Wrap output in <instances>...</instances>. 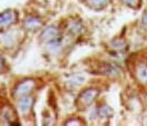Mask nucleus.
Wrapping results in <instances>:
<instances>
[{
	"label": "nucleus",
	"mask_w": 147,
	"mask_h": 126,
	"mask_svg": "<svg viewBox=\"0 0 147 126\" xmlns=\"http://www.w3.org/2000/svg\"><path fill=\"white\" fill-rule=\"evenodd\" d=\"M58 32L54 28H48V29L45 30L41 34V38L43 40H48L49 41L50 39H54L57 35Z\"/></svg>",
	"instance_id": "6"
},
{
	"label": "nucleus",
	"mask_w": 147,
	"mask_h": 126,
	"mask_svg": "<svg viewBox=\"0 0 147 126\" xmlns=\"http://www.w3.org/2000/svg\"><path fill=\"white\" fill-rule=\"evenodd\" d=\"M35 86V82L32 80H27L22 82L15 88L14 95L15 98H22L28 95Z\"/></svg>",
	"instance_id": "2"
},
{
	"label": "nucleus",
	"mask_w": 147,
	"mask_h": 126,
	"mask_svg": "<svg viewBox=\"0 0 147 126\" xmlns=\"http://www.w3.org/2000/svg\"><path fill=\"white\" fill-rule=\"evenodd\" d=\"M138 78L144 82H147V65L145 63H140L136 66V70Z\"/></svg>",
	"instance_id": "5"
},
{
	"label": "nucleus",
	"mask_w": 147,
	"mask_h": 126,
	"mask_svg": "<svg viewBox=\"0 0 147 126\" xmlns=\"http://www.w3.org/2000/svg\"><path fill=\"white\" fill-rule=\"evenodd\" d=\"M128 6L132 8H138L140 5V0H123Z\"/></svg>",
	"instance_id": "8"
},
{
	"label": "nucleus",
	"mask_w": 147,
	"mask_h": 126,
	"mask_svg": "<svg viewBox=\"0 0 147 126\" xmlns=\"http://www.w3.org/2000/svg\"><path fill=\"white\" fill-rule=\"evenodd\" d=\"M89 1H91L92 3H95V4H100V3H102V1H105V0H89Z\"/></svg>",
	"instance_id": "9"
},
{
	"label": "nucleus",
	"mask_w": 147,
	"mask_h": 126,
	"mask_svg": "<svg viewBox=\"0 0 147 126\" xmlns=\"http://www.w3.org/2000/svg\"><path fill=\"white\" fill-rule=\"evenodd\" d=\"M31 105V100H30L29 98H23L20 102L19 107L22 111L26 112L29 110Z\"/></svg>",
	"instance_id": "7"
},
{
	"label": "nucleus",
	"mask_w": 147,
	"mask_h": 126,
	"mask_svg": "<svg viewBox=\"0 0 147 126\" xmlns=\"http://www.w3.org/2000/svg\"><path fill=\"white\" fill-rule=\"evenodd\" d=\"M16 13L14 10H6L1 14V25H8L12 24L16 19Z\"/></svg>",
	"instance_id": "4"
},
{
	"label": "nucleus",
	"mask_w": 147,
	"mask_h": 126,
	"mask_svg": "<svg viewBox=\"0 0 147 126\" xmlns=\"http://www.w3.org/2000/svg\"><path fill=\"white\" fill-rule=\"evenodd\" d=\"M1 117H3V119L6 120L9 124L14 125L17 121V115L10 105H4L1 107Z\"/></svg>",
	"instance_id": "3"
},
{
	"label": "nucleus",
	"mask_w": 147,
	"mask_h": 126,
	"mask_svg": "<svg viewBox=\"0 0 147 126\" xmlns=\"http://www.w3.org/2000/svg\"><path fill=\"white\" fill-rule=\"evenodd\" d=\"M98 91L94 88H88L79 95L76 101V106L79 109L84 111L89 107L98 95Z\"/></svg>",
	"instance_id": "1"
}]
</instances>
